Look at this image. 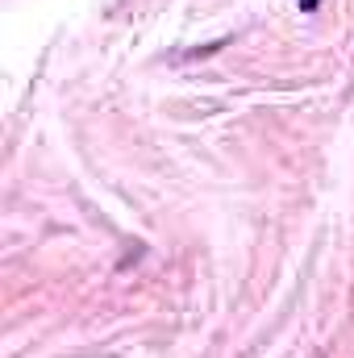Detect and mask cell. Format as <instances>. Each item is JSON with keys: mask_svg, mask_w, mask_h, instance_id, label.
I'll return each mask as SVG.
<instances>
[{"mask_svg": "<svg viewBox=\"0 0 354 358\" xmlns=\"http://www.w3.org/2000/svg\"><path fill=\"white\" fill-rule=\"evenodd\" d=\"M321 8V0H300V13H317Z\"/></svg>", "mask_w": 354, "mask_h": 358, "instance_id": "6da1fadb", "label": "cell"}]
</instances>
